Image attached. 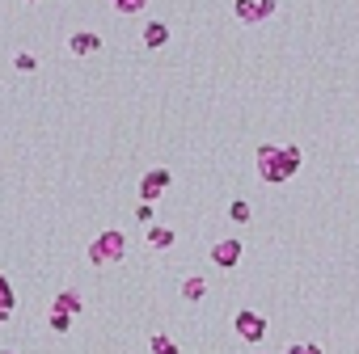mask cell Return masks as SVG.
<instances>
[{"mask_svg": "<svg viewBox=\"0 0 359 354\" xmlns=\"http://www.w3.org/2000/svg\"><path fill=\"white\" fill-rule=\"evenodd\" d=\"M300 148H279V144H267V148H258V156H254V165H258V173H262V182H271V186H279V182H292V177L300 173Z\"/></svg>", "mask_w": 359, "mask_h": 354, "instance_id": "obj_1", "label": "cell"}, {"mask_svg": "<svg viewBox=\"0 0 359 354\" xmlns=\"http://www.w3.org/2000/svg\"><path fill=\"white\" fill-rule=\"evenodd\" d=\"M85 258H89V266H114V262H123L127 258V236L118 232V228H106V232H98V236L89 241Z\"/></svg>", "mask_w": 359, "mask_h": 354, "instance_id": "obj_2", "label": "cell"}, {"mask_svg": "<svg viewBox=\"0 0 359 354\" xmlns=\"http://www.w3.org/2000/svg\"><path fill=\"white\" fill-rule=\"evenodd\" d=\"M232 329H237V338H241L245 346H262V342H267V316H262V312H254V308H241V312H237V321H232Z\"/></svg>", "mask_w": 359, "mask_h": 354, "instance_id": "obj_3", "label": "cell"}, {"mask_svg": "<svg viewBox=\"0 0 359 354\" xmlns=\"http://www.w3.org/2000/svg\"><path fill=\"white\" fill-rule=\"evenodd\" d=\"M165 190H170V169H148V173H144V182H139V198L157 202Z\"/></svg>", "mask_w": 359, "mask_h": 354, "instance_id": "obj_4", "label": "cell"}, {"mask_svg": "<svg viewBox=\"0 0 359 354\" xmlns=\"http://www.w3.org/2000/svg\"><path fill=\"white\" fill-rule=\"evenodd\" d=\"M51 308L55 312H68V316H85V295L77 287H64L55 299H51Z\"/></svg>", "mask_w": 359, "mask_h": 354, "instance_id": "obj_5", "label": "cell"}, {"mask_svg": "<svg viewBox=\"0 0 359 354\" xmlns=\"http://www.w3.org/2000/svg\"><path fill=\"white\" fill-rule=\"evenodd\" d=\"M211 262L220 266V270H232L237 262H241V241H220V245H211Z\"/></svg>", "mask_w": 359, "mask_h": 354, "instance_id": "obj_6", "label": "cell"}, {"mask_svg": "<svg viewBox=\"0 0 359 354\" xmlns=\"http://www.w3.org/2000/svg\"><path fill=\"white\" fill-rule=\"evenodd\" d=\"M182 299H186V303H203V299H207V283H203L199 274L182 278Z\"/></svg>", "mask_w": 359, "mask_h": 354, "instance_id": "obj_7", "label": "cell"}, {"mask_svg": "<svg viewBox=\"0 0 359 354\" xmlns=\"http://www.w3.org/2000/svg\"><path fill=\"white\" fill-rule=\"evenodd\" d=\"M174 245V228H165V223H148V249H170Z\"/></svg>", "mask_w": 359, "mask_h": 354, "instance_id": "obj_8", "label": "cell"}, {"mask_svg": "<svg viewBox=\"0 0 359 354\" xmlns=\"http://www.w3.org/2000/svg\"><path fill=\"white\" fill-rule=\"evenodd\" d=\"M148 350H152V354H182V346H178L170 333H152V338H148Z\"/></svg>", "mask_w": 359, "mask_h": 354, "instance_id": "obj_9", "label": "cell"}, {"mask_svg": "<svg viewBox=\"0 0 359 354\" xmlns=\"http://www.w3.org/2000/svg\"><path fill=\"white\" fill-rule=\"evenodd\" d=\"M165 38H170V30H165L161 21H148V25H144V46H165Z\"/></svg>", "mask_w": 359, "mask_h": 354, "instance_id": "obj_10", "label": "cell"}, {"mask_svg": "<svg viewBox=\"0 0 359 354\" xmlns=\"http://www.w3.org/2000/svg\"><path fill=\"white\" fill-rule=\"evenodd\" d=\"M98 46H102L98 34H85V30H81V34H72V51H77V55H89V51H98Z\"/></svg>", "mask_w": 359, "mask_h": 354, "instance_id": "obj_11", "label": "cell"}, {"mask_svg": "<svg viewBox=\"0 0 359 354\" xmlns=\"http://www.w3.org/2000/svg\"><path fill=\"white\" fill-rule=\"evenodd\" d=\"M237 17H241V21H262V17H267V9L254 5V0H237Z\"/></svg>", "mask_w": 359, "mask_h": 354, "instance_id": "obj_12", "label": "cell"}, {"mask_svg": "<svg viewBox=\"0 0 359 354\" xmlns=\"http://www.w3.org/2000/svg\"><path fill=\"white\" fill-rule=\"evenodd\" d=\"M0 308H9V312L17 308V287L9 283V278H5V274H0Z\"/></svg>", "mask_w": 359, "mask_h": 354, "instance_id": "obj_13", "label": "cell"}, {"mask_svg": "<svg viewBox=\"0 0 359 354\" xmlns=\"http://www.w3.org/2000/svg\"><path fill=\"white\" fill-rule=\"evenodd\" d=\"M46 321H51V333H68L72 321L77 316H68V312H55V308H46Z\"/></svg>", "mask_w": 359, "mask_h": 354, "instance_id": "obj_14", "label": "cell"}, {"mask_svg": "<svg viewBox=\"0 0 359 354\" xmlns=\"http://www.w3.org/2000/svg\"><path fill=\"white\" fill-rule=\"evenodd\" d=\"M228 219H232V223H250V219H254V211H250V202H245V198H237L232 207H228Z\"/></svg>", "mask_w": 359, "mask_h": 354, "instance_id": "obj_15", "label": "cell"}, {"mask_svg": "<svg viewBox=\"0 0 359 354\" xmlns=\"http://www.w3.org/2000/svg\"><path fill=\"white\" fill-rule=\"evenodd\" d=\"M283 354H325V350H321L317 342H292V346L283 350Z\"/></svg>", "mask_w": 359, "mask_h": 354, "instance_id": "obj_16", "label": "cell"}, {"mask_svg": "<svg viewBox=\"0 0 359 354\" xmlns=\"http://www.w3.org/2000/svg\"><path fill=\"white\" fill-rule=\"evenodd\" d=\"M135 219H139V223H152V202H148V198L139 202V211H135Z\"/></svg>", "mask_w": 359, "mask_h": 354, "instance_id": "obj_17", "label": "cell"}, {"mask_svg": "<svg viewBox=\"0 0 359 354\" xmlns=\"http://www.w3.org/2000/svg\"><path fill=\"white\" fill-rule=\"evenodd\" d=\"M17 68L21 72H34V55H17Z\"/></svg>", "mask_w": 359, "mask_h": 354, "instance_id": "obj_18", "label": "cell"}, {"mask_svg": "<svg viewBox=\"0 0 359 354\" xmlns=\"http://www.w3.org/2000/svg\"><path fill=\"white\" fill-rule=\"evenodd\" d=\"M139 5H144V0H118V9H127V13H135Z\"/></svg>", "mask_w": 359, "mask_h": 354, "instance_id": "obj_19", "label": "cell"}, {"mask_svg": "<svg viewBox=\"0 0 359 354\" xmlns=\"http://www.w3.org/2000/svg\"><path fill=\"white\" fill-rule=\"evenodd\" d=\"M9 316H13V312H9V308H0V325H9Z\"/></svg>", "mask_w": 359, "mask_h": 354, "instance_id": "obj_20", "label": "cell"}, {"mask_svg": "<svg viewBox=\"0 0 359 354\" xmlns=\"http://www.w3.org/2000/svg\"><path fill=\"white\" fill-rule=\"evenodd\" d=\"M254 354H267V350H258V346H254Z\"/></svg>", "mask_w": 359, "mask_h": 354, "instance_id": "obj_21", "label": "cell"}, {"mask_svg": "<svg viewBox=\"0 0 359 354\" xmlns=\"http://www.w3.org/2000/svg\"><path fill=\"white\" fill-rule=\"evenodd\" d=\"M0 354H17V350H0Z\"/></svg>", "mask_w": 359, "mask_h": 354, "instance_id": "obj_22", "label": "cell"}]
</instances>
